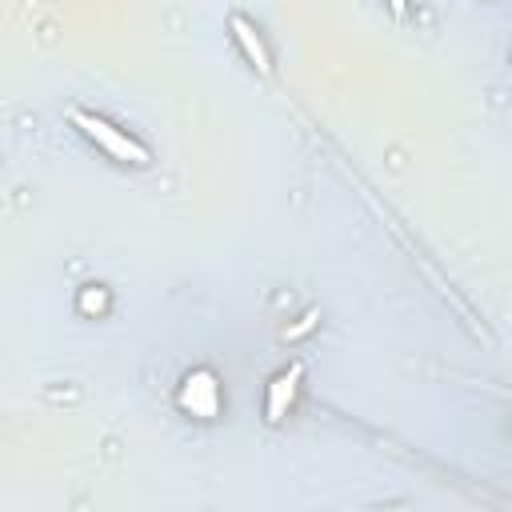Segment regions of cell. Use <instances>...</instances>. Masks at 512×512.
<instances>
[{
	"label": "cell",
	"mask_w": 512,
	"mask_h": 512,
	"mask_svg": "<svg viewBox=\"0 0 512 512\" xmlns=\"http://www.w3.org/2000/svg\"><path fill=\"white\" fill-rule=\"evenodd\" d=\"M68 120H72V128H76V132H80L88 144H96L104 156H112V160H120V164H136V168L152 164L148 144H140V140H136L128 128L112 124L108 116L88 112V108H68Z\"/></svg>",
	"instance_id": "1"
},
{
	"label": "cell",
	"mask_w": 512,
	"mask_h": 512,
	"mask_svg": "<svg viewBox=\"0 0 512 512\" xmlns=\"http://www.w3.org/2000/svg\"><path fill=\"white\" fill-rule=\"evenodd\" d=\"M176 408L192 420H216L224 412V380L212 368H192L176 384Z\"/></svg>",
	"instance_id": "2"
},
{
	"label": "cell",
	"mask_w": 512,
	"mask_h": 512,
	"mask_svg": "<svg viewBox=\"0 0 512 512\" xmlns=\"http://www.w3.org/2000/svg\"><path fill=\"white\" fill-rule=\"evenodd\" d=\"M300 380H304V364L292 360L288 368H280L268 384H264V424H284V416L292 412L296 404V392H300Z\"/></svg>",
	"instance_id": "3"
},
{
	"label": "cell",
	"mask_w": 512,
	"mask_h": 512,
	"mask_svg": "<svg viewBox=\"0 0 512 512\" xmlns=\"http://www.w3.org/2000/svg\"><path fill=\"white\" fill-rule=\"evenodd\" d=\"M228 28H232V40L240 44V52L248 56V64H252L256 72L272 76V56H268V48H264V36L256 32V24H252L248 16H240V12H232V16H228Z\"/></svg>",
	"instance_id": "4"
},
{
	"label": "cell",
	"mask_w": 512,
	"mask_h": 512,
	"mask_svg": "<svg viewBox=\"0 0 512 512\" xmlns=\"http://www.w3.org/2000/svg\"><path fill=\"white\" fill-rule=\"evenodd\" d=\"M76 308H80L84 316H100V312H108V308H112V296H108V288H104V284H84V288H80V296H76Z\"/></svg>",
	"instance_id": "5"
},
{
	"label": "cell",
	"mask_w": 512,
	"mask_h": 512,
	"mask_svg": "<svg viewBox=\"0 0 512 512\" xmlns=\"http://www.w3.org/2000/svg\"><path fill=\"white\" fill-rule=\"evenodd\" d=\"M312 324H316V312H308V316H304V320H300V324H296V328H288V332H284V336H288V340H296V336H304V332H308V328H312Z\"/></svg>",
	"instance_id": "6"
}]
</instances>
